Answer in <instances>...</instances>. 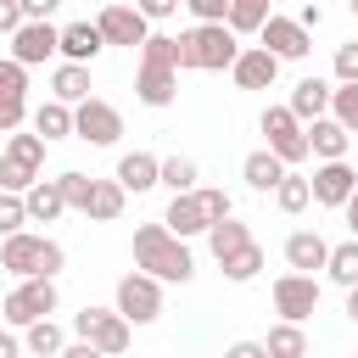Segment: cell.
<instances>
[{
  "instance_id": "cell-2",
  "label": "cell",
  "mask_w": 358,
  "mask_h": 358,
  "mask_svg": "<svg viewBox=\"0 0 358 358\" xmlns=\"http://www.w3.org/2000/svg\"><path fill=\"white\" fill-rule=\"evenodd\" d=\"M134 95H140V106H157V112L179 101V39L145 34V45H140V73H134Z\"/></svg>"
},
{
  "instance_id": "cell-44",
  "label": "cell",
  "mask_w": 358,
  "mask_h": 358,
  "mask_svg": "<svg viewBox=\"0 0 358 358\" xmlns=\"http://www.w3.org/2000/svg\"><path fill=\"white\" fill-rule=\"evenodd\" d=\"M134 6H140V11L151 17V22H162V17H173V11L185 6V0H134Z\"/></svg>"
},
{
  "instance_id": "cell-42",
  "label": "cell",
  "mask_w": 358,
  "mask_h": 358,
  "mask_svg": "<svg viewBox=\"0 0 358 358\" xmlns=\"http://www.w3.org/2000/svg\"><path fill=\"white\" fill-rule=\"evenodd\" d=\"M185 11H190L196 22H224V17H229V0H185Z\"/></svg>"
},
{
  "instance_id": "cell-7",
  "label": "cell",
  "mask_w": 358,
  "mask_h": 358,
  "mask_svg": "<svg viewBox=\"0 0 358 358\" xmlns=\"http://www.w3.org/2000/svg\"><path fill=\"white\" fill-rule=\"evenodd\" d=\"M117 134H123V112H117L112 101L84 95V101L73 106V140H90V145H117Z\"/></svg>"
},
{
  "instance_id": "cell-48",
  "label": "cell",
  "mask_w": 358,
  "mask_h": 358,
  "mask_svg": "<svg viewBox=\"0 0 358 358\" xmlns=\"http://www.w3.org/2000/svg\"><path fill=\"white\" fill-rule=\"evenodd\" d=\"M341 213H347V229H352V235H358V190H352V196H347V201H341Z\"/></svg>"
},
{
  "instance_id": "cell-33",
  "label": "cell",
  "mask_w": 358,
  "mask_h": 358,
  "mask_svg": "<svg viewBox=\"0 0 358 358\" xmlns=\"http://www.w3.org/2000/svg\"><path fill=\"white\" fill-rule=\"evenodd\" d=\"M252 241V229L229 213V218H218V224H207V246H213V257H229L235 246H246Z\"/></svg>"
},
{
  "instance_id": "cell-38",
  "label": "cell",
  "mask_w": 358,
  "mask_h": 358,
  "mask_svg": "<svg viewBox=\"0 0 358 358\" xmlns=\"http://www.w3.org/2000/svg\"><path fill=\"white\" fill-rule=\"evenodd\" d=\"M22 224H28L22 190H0V235H11V229H22Z\"/></svg>"
},
{
  "instance_id": "cell-34",
  "label": "cell",
  "mask_w": 358,
  "mask_h": 358,
  "mask_svg": "<svg viewBox=\"0 0 358 358\" xmlns=\"http://www.w3.org/2000/svg\"><path fill=\"white\" fill-rule=\"evenodd\" d=\"M324 274H330L336 285H358V235H352V241H341V246H330Z\"/></svg>"
},
{
  "instance_id": "cell-47",
  "label": "cell",
  "mask_w": 358,
  "mask_h": 358,
  "mask_svg": "<svg viewBox=\"0 0 358 358\" xmlns=\"http://www.w3.org/2000/svg\"><path fill=\"white\" fill-rule=\"evenodd\" d=\"M319 22H324V11H319V0H308L302 6V28H319Z\"/></svg>"
},
{
  "instance_id": "cell-37",
  "label": "cell",
  "mask_w": 358,
  "mask_h": 358,
  "mask_svg": "<svg viewBox=\"0 0 358 358\" xmlns=\"http://www.w3.org/2000/svg\"><path fill=\"white\" fill-rule=\"evenodd\" d=\"M56 185H62V196H67V207H73V213H84V207H90V185H95L90 173L67 168V173H56Z\"/></svg>"
},
{
  "instance_id": "cell-14",
  "label": "cell",
  "mask_w": 358,
  "mask_h": 358,
  "mask_svg": "<svg viewBox=\"0 0 358 358\" xmlns=\"http://www.w3.org/2000/svg\"><path fill=\"white\" fill-rule=\"evenodd\" d=\"M28 123V67L17 56L0 62V134L22 129Z\"/></svg>"
},
{
  "instance_id": "cell-25",
  "label": "cell",
  "mask_w": 358,
  "mask_h": 358,
  "mask_svg": "<svg viewBox=\"0 0 358 358\" xmlns=\"http://www.w3.org/2000/svg\"><path fill=\"white\" fill-rule=\"evenodd\" d=\"M123 201H129V190L117 185V173H112V179H95V185H90V207H84V218L112 224V218H123Z\"/></svg>"
},
{
  "instance_id": "cell-1",
  "label": "cell",
  "mask_w": 358,
  "mask_h": 358,
  "mask_svg": "<svg viewBox=\"0 0 358 358\" xmlns=\"http://www.w3.org/2000/svg\"><path fill=\"white\" fill-rule=\"evenodd\" d=\"M134 268L157 274L162 285H185V280L196 274V257H190L185 235H173V229L157 218V224H140V229H134Z\"/></svg>"
},
{
  "instance_id": "cell-49",
  "label": "cell",
  "mask_w": 358,
  "mask_h": 358,
  "mask_svg": "<svg viewBox=\"0 0 358 358\" xmlns=\"http://www.w3.org/2000/svg\"><path fill=\"white\" fill-rule=\"evenodd\" d=\"M17 347H22V341H17L11 330H0V358H17Z\"/></svg>"
},
{
  "instance_id": "cell-6",
  "label": "cell",
  "mask_w": 358,
  "mask_h": 358,
  "mask_svg": "<svg viewBox=\"0 0 358 358\" xmlns=\"http://www.w3.org/2000/svg\"><path fill=\"white\" fill-rule=\"evenodd\" d=\"M56 274H22L17 285H11V296L0 302V313H6V324H34V319H45V313H56Z\"/></svg>"
},
{
  "instance_id": "cell-45",
  "label": "cell",
  "mask_w": 358,
  "mask_h": 358,
  "mask_svg": "<svg viewBox=\"0 0 358 358\" xmlns=\"http://www.w3.org/2000/svg\"><path fill=\"white\" fill-rule=\"evenodd\" d=\"M229 358H268V347H263V341H235Z\"/></svg>"
},
{
  "instance_id": "cell-46",
  "label": "cell",
  "mask_w": 358,
  "mask_h": 358,
  "mask_svg": "<svg viewBox=\"0 0 358 358\" xmlns=\"http://www.w3.org/2000/svg\"><path fill=\"white\" fill-rule=\"evenodd\" d=\"M62 0H22V17H50Z\"/></svg>"
},
{
  "instance_id": "cell-32",
  "label": "cell",
  "mask_w": 358,
  "mask_h": 358,
  "mask_svg": "<svg viewBox=\"0 0 358 358\" xmlns=\"http://www.w3.org/2000/svg\"><path fill=\"white\" fill-rule=\"evenodd\" d=\"M34 129H39L45 140H67V134H73V106L50 95L45 106H34Z\"/></svg>"
},
{
  "instance_id": "cell-5",
  "label": "cell",
  "mask_w": 358,
  "mask_h": 358,
  "mask_svg": "<svg viewBox=\"0 0 358 358\" xmlns=\"http://www.w3.org/2000/svg\"><path fill=\"white\" fill-rule=\"evenodd\" d=\"M45 134L34 129V134H17L11 129V140L0 145V190H28L34 179H39V168H45Z\"/></svg>"
},
{
  "instance_id": "cell-43",
  "label": "cell",
  "mask_w": 358,
  "mask_h": 358,
  "mask_svg": "<svg viewBox=\"0 0 358 358\" xmlns=\"http://www.w3.org/2000/svg\"><path fill=\"white\" fill-rule=\"evenodd\" d=\"M17 28H22V0H0V34L11 39Z\"/></svg>"
},
{
  "instance_id": "cell-22",
  "label": "cell",
  "mask_w": 358,
  "mask_h": 358,
  "mask_svg": "<svg viewBox=\"0 0 358 358\" xmlns=\"http://www.w3.org/2000/svg\"><path fill=\"white\" fill-rule=\"evenodd\" d=\"M22 201H28V224H56V218L67 213V196H62L56 179H34V185L22 190Z\"/></svg>"
},
{
  "instance_id": "cell-24",
  "label": "cell",
  "mask_w": 358,
  "mask_h": 358,
  "mask_svg": "<svg viewBox=\"0 0 358 358\" xmlns=\"http://www.w3.org/2000/svg\"><path fill=\"white\" fill-rule=\"evenodd\" d=\"M285 168H291V162H285L280 151H268V145H263V151H252V157L241 162V179H246L252 190H263V196H268V190L285 179Z\"/></svg>"
},
{
  "instance_id": "cell-23",
  "label": "cell",
  "mask_w": 358,
  "mask_h": 358,
  "mask_svg": "<svg viewBox=\"0 0 358 358\" xmlns=\"http://www.w3.org/2000/svg\"><path fill=\"white\" fill-rule=\"evenodd\" d=\"M101 50H106L101 22H67V28H62V56H67V62H95Z\"/></svg>"
},
{
  "instance_id": "cell-17",
  "label": "cell",
  "mask_w": 358,
  "mask_h": 358,
  "mask_svg": "<svg viewBox=\"0 0 358 358\" xmlns=\"http://www.w3.org/2000/svg\"><path fill=\"white\" fill-rule=\"evenodd\" d=\"M308 185H313V201H319V207H341V201L358 190V173L347 168V157H324V162L308 173Z\"/></svg>"
},
{
  "instance_id": "cell-20",
  "label": "cell",
  "mask_w": 358,
  "mask_h": 358,
  "mask_svg": "<svg viewBox=\"0 0 358 358\" xmlns=\"http://www.w3.org/2000/svg\"><path fill=\"white\" fill-rule=\"evenodd\" d=\"M117 185H123L129 196L162 185V157H151V151H123V157H117Z\"/></svg>"
},
{
  "instance_id": "cell-41",
  "label": "cell",
  "mask_w": 358,
  "mask_h": 358,
  "mask_svg": "<svg viewBox=\"0 0 358 358\" xmlns=\"http://www.w3.org/2000/svg\"><path fill=\"white\" fill-rule=\"evenodd\" d=\"M336 78H341V84H358V39L336 45Z\"/></svg>"
},
{
  "instance_id": "cell-16",
  "label": "cell",
  "mask_w": 358,
  "mask_h": 358,
  "mask_svg": "<svg viewBox=\"0 0 358 358\" xmlns=\"http://www.w3.org/2000/svg\"><path fill=\"white\" fill-rule=\"evenodd\" d=\"M229 78H235V90H274L280 56H274L268 45H246V50L229 62Z\"/></svg>"
},
{
  "instance_id": "cell-40",
  "label": "cell",
  "mask_w": 358,
  "mask_h": 358,
  "mask_svg": "<svg viewBox=\"0 0 358 358\" xmlns=\"http://www.w3.org/2000/svg\"><path fill=\"white\" fill-rule=\"evenodd\" d=\"M196 190H201V201H207V218H213V224L235 213V201H229V190H218V185H196Z\"/></svg>"
},
{
  "instance_id": "cell-4",
  "label": "cell",
  "mask_w": 358,
  "mask_h": 358,
  "mask_svg": "<svg viewBox=\"0 0 358 358\" xmlns=\"http://www.w3.org/2000/svg\"><path fill=\"white\" fill-rule=\"evenodd\" d=\"M0 268L6 274H62L67 268V252H62V241H50V235H34V229H11V235H0Z\"/></svg>"
},
{
  "instance_id": "cell-9",
  "label": "cell",
  "mask_w": 358,
  "mask_h": 358,
  "mask_svg": "<svg viewBox=\"0 0 358 358\" xmlns=\"http://www.w3.org/2000/svg\"><path fill=\"white\" fill-rule=\"evenodd\" d=\"M117 313H123L129 324H151V319L162 313V280L145 274V268L123 274V280H117Z\"/></svg>"
},
{
  "instance_id": "cell-8",
  "label": "cell",
  "mask_w": 358,
  "mask_h": 358,
  "mask_svg": "<svg viewBox=\"0 0 358 358\" xmlns=\"http://www.w3.org/2000/svg\"><path fill=\"white\" fill-rule=\"evenodd\" d=\"M263 134H268V151H280L291 168L313 157V151H308V123H302L291 106H263Z\"/></svg>"
},
{
  "instance_id": "cell-35",
  "label": "cell",
  "mask_w": 358,
  "mask_h": 358,
  "mask_svg": "<svg viewBox=\"0 0 358 358\" xmlns=\"http://www.w3.org/2000/svg\"><path fill=\"white\" fill-rule=\"evenodd\" d=\"M235 34H257L268 22V0H229V17H224Z\"/></svg>"
},
{
  "instance_id": "cell-26",
  "label": "cell",
  "mask_w": 358,
  "mask_h": 358,
  "mask_svg": "<svg viewBox=\"0 0 358 358\" xmlns=\"http://www.w3.org/2000/svg\"><path fill=\"white\" fill-rule=\"evenodd\" d=\"M330 90H336V84H324V78H302V84L291 90V101H285V106H291L302 123H313V117H324V112H330Z\"/></svg>"
},
{
  "instance_id": "cell-29",
  "label": "cell",
  "mask_w": 358,
  "mask_h": 358,
  "mask_svg": "<svg viewBox=\"0 0 358 358\" xmlns=\"http://www.w3.org/2000/svg\"><path fill=\"white\" fill-rule=\"evenodd\" d=\"M22 347L28 352H39V358H56L62 347H67V330L45 313V319H34V324H22Z\"/></svg>"
},
{
  "instance_id": "cell-18",
  "label": "cell",
  "mask_w": 358,
  "mask_h": 358,
  "mask_svg": "<svg viewBox=\"0 0 358 358\" xmlns=\"http://www.w3.org/2000/svg\"><path fill=\"white\" fill-rule=\"evenodd\" d=\"M162 224H168L173 235H185V241H190V235H207V224H213V218H207V201H201V190H179V196L168 201Z\"/></svg>"
},
{
  "instance_id": "cell-51",
  "label": "cell",
  "mask_w": 358,
  "mask_h": 358,
  "mask_svg": "<svg viewBox=\"0 0 358 358\" xmlns=\"http://www.w3.org/2000/svg\"><path fill=\"white\" fill-rule=\"evenodd\" d=\"M347 6H352V17H358V0H347Z\"/></svg>"
},
{
  "instance_id": "cell-12",
  "label": "cell",
  "mask_w": 358,
  "mask_h": 358,
  "mask_svg": "<svg viewBox=\"0 0 358 358\" xmlns=\"http://www.w3.org/2000/svg\"><path fill=\"white\" fill-rule=\"evenodd\" d=\"M11 56H17L22 67H39V62L62 56V28H56L50 17H22V28L11 34Z\"/></svg>"
},
{
  "instance_id": "cell-30",
  "label": "cell",
  "mask_w": 358,
  "mask_h": 358,
  "mask_svg": "<svg viewBox=\"0 0 358 358\" xmlns=\"http://www.w3.org/2000/svg\"><path fill=\"white\" fill-rule=\"evenodd\" d=\"M308 201H313V185H308V173H291V168H285V179L274 185V207H280L285 218H296V213H308Z\"/></svg>"
},
{
  "instance_id": "cell-36",
  "label": "cell",
  "mask_w": 358,
  "mask_h": 358,
  "mask_svg": "<svg viewBox=\"0 0 358 358\" xmlns=\"http://www.w3.org/2000/svg\"><path fill=\"white\" fill-rule=\"evenodd\" d=\"M162 185L179 196V190H196V157H162Z\"/></svg>"
},
{
  "instance_id": "cell-21",
  "label": "cell",
  "mask_w": 358,
  "mask_h": 358,
  "mask_svg": "<svg viewBox=\"0 0 358 358\" xmlns=\"http://www.w3.org/2000/svg\"><path fill=\"white\" fill-rule=\"evenodd\" d=\"M285 263L313 274V268H324V263H330V241H324L319 229H291V235H285Z\"/></svg>"
},
{
  "instance_id": "cell-28",
  "label": "cell",
  "mask_w": 358,
  "mask_h": 358,
  "mask_svg": "<svg viewBox=\"0 0 358 358\" xmlns=\"http://www.w3.org/2000/svg\"><path fill=\"white\" fill-rule=\"evenodd\" d=\"M218 268H224V280H229V285H246V280H257V274H263V246H257V241H246V246H235L229 257H218Z\"/></svg>"
},
{
  "instance_id": "cell-39",
  "label": "cell",
  "mask_w": 358,
  "mask_h": 358,
  "mask_svg": "<svg viewBox=\"0 0 358 358\" xmlns=\"http://www.w3.org/2000/svg\"><path fill=\"white\" fill-rule=\"evenodd\" d=\"M330 112L358 134V84H336V90H330Z\"/></svg>"
},
{
  "instance_id": "cell-11",
  "label": "cell",
  "mask_w": 358,
  "mask_h": 358,
  "mask_svg": "<svg viewBox=\"0 0 358 358\" xmlns=\"http://www.w3.org/2000/svg\"><path fill=\"white\" fill-rule=\"evenodd\" d=\"M319 296H324V291H319V280H313L308 268H291V274L274 280V313H280V319H296V324L313 319V313H319Z\"/></svg>"
},
{
  "instance_id": "cell-50",
  "label": "cell",
  "mask_w": 358,
  "mask_h": 358,
  "mask_svg": "<svg viewBox=\"0 0 358 358\" xmlns=\"http://www.w3.org/2000/svg\"><path fill=\"white\" fill-rule=\"evenodd\" d=\"M347 319L358 324V285H347Z\"/></svg>"
},
{
  "instance_id": "cell-19",
  "label": "cell",
  "mask_w": 358,
  "mask_h": 358,
  "mask_svg": "<svg viewBox=\"0 0 358 358\" xmlns=\"http://www.w3.org/2000/svg\"><path fill=\"white\" fill-rule=\"evenodd\" d=\"M347 145H352V129L336 117V112H324V117H313L308 123V151L324 162V157H347Z\"/></svg>"
},
{
  "instance_id": "cell-27",
  "label": "cell",
  "mask_w": 358,
  "mask_h": 358,
  "mask_svg": "<svg viewBox=\"0 0 358 358\" xmlns=\"http://www.w3.org/2000/svg\"><path fill=\"white\" fill-rule=\"evenodd\" d=\"M50 95L67 101V106H78V101L90 95V62H62V67L50 73Z\"/></svg>"
},
{
  "instance_id": "cell-15",
  "label": "cell",
  "mask_w": 358,
  "mask_h": 358,
  "mask_svg": "<svg viewBox=\"0 0 358 358\" xmlns=\"http://www.w3.org/2000/svg\"><path fill=\"white\" fill-rule=\"evenodd\" d=\"M257 39H263L280 62H302V56L313 50V28H302V17H274V11H268V22L257 28Z\"/></svg>"
},
{
  "instance_id": "cell-31",
  "label": "cell",
  "mask_w": 358,
  "mask_h": 358,
  "mask_svg": "<svg viewBox=\"0 0 358 358\" xmlns=\"http://www.w3.org/2000/svg\"><path fill=\"white\" fill-rule=\"evenodd\" d=\"M263 347H268V358H302V352H308V330H302L296 319H280V324L263 336Z\"/></svg>"
},
{
  "instance_id": "cell-13",
  "label": "cell",
  "mask_w": 358,
  "mask_h": 358,
  "mask_svg": "<svg viewBox=\"0 0 358 358\" xmlns=\"http://www.w3.org/2000/svg\"><path fill=\"white\" fill-rule=\"evenodd\" d=\"M95 22H101L106 45H129V50H140V45H145V34H151V17H145L140 6H123V0L101 6V11H95Z\"/></svg>"
},
{
  "instance_id": "cell-3",
  "label": "cell",
  "mask_w": 358,
  "mask_h": 358,
  "mask_svg": "<svg viewBox=\"0 0 358 358\" xmlns=\"http://www.w3.org/2000/svg\"><path fill=\"white\" fill-rule=\"evenodd\" d=\"M241 56V34L229 22H196L179 34V67H196V73H224L229 62Z\"/></svg>"
},
{
  "instance_id": "cell-10",
  "label": "cell",
  "mask_w": 358,
  "mask_h": 358,
  "mask_svg": "<svg viewBox=\"0 0 358 358\" xmlns=\"http://www.w3.org/2000/svg\"><path fill=\"white\" fill-rule=\"evenodd\" d=\"M73 330H78L84 341H95V352H123L134 324H129L117 308H95V302H84V313H73Z\"/></svg>"
}]
</instances>
